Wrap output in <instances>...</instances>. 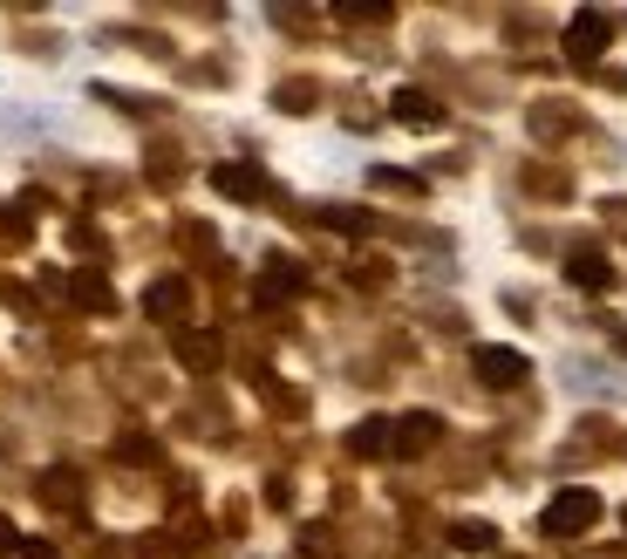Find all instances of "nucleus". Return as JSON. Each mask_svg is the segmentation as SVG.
Wrapping results in <instances>:
<instances>
[{
    "instance_id": "dca6fc26",
    "label": "nucleus",
    "mask_w": 627,
    "mask_h": 559,
    "mask_svg": "<svg viewBox=\"0 0 627 559\" xmlns=\"http://www.w3.org/2000/svg\"><path fill=\"white\" fill-rule=\"evenodd\" d=\"M375 191H423V177H410V171H383V164H375Z\"/></svg>"
},
{
    "instance_id": "f3484780",
    "label": "nucleus",
    "mask_w": 627,
    "mask_h": 559,
    "mask_svg": "<svg viewBox=\"0 0 627 559\" xmlns=\"http://www.w3.org/2000/svg\"><path fill=\"white\" fill-rule=\"evenodd\" d=\"M328 225H335V233H362L368 219H362V212H341V206H335V212H328Z\"/></svg>"
},
{
    "instance_id": "4468645a",
    "label": "nucleus",
    "mask_w": 627,
    "mask_h": 559,
    "mask_svg": "<svg viewBox=\"0 0 627 559\" xmlns=\"http://www.w3.org/2000/svg\"><path fill=\"white\" fill-rule=\"evenodd\" d=\"M41 498H48V505H83V492H75L68 471H48V477H41Z\"/></svg>"
},
{
    "instance_id": "ddd939ff",
    "label": "nucleus",
    "mask_w": 627,
    "mask_h": 559,
    "mask_svg": "<svg viewBox=\"0 0 627 559\" xmlns=\"http://www.w3.org/2000/svg\"><path fill=\"white\" fill-rule=\"evenodd\" d=\"M491 539H498V532H491L485 519H464V525H450V546H457V552H491Z\"/></svg>"
},
{
    "instance_id": "6ab92c4d",
    "label": "nucleus",
    "mask_w": 627,
    "mask_h": 559,
    "mask_svg": "<svg viewBox=\"0 0 627 559\" xmlns=\"http://www.w3.org/2000/svg\"><path fill=\"white\" fill-rule=\"evenodd\" d=\"M21 559H62V552L48 546V539H21Z\"/></svg>"
},
{
    "instance_id": "9d476101",
    "label": "nucleus",
    "mask_w": 627,
    "mask_h": 559,
    "mask_svg": "<svg viewBox=\"0 0 627 559\" xmlns=\"http://www.w3.org/2000/svg\"><path fill=\"white\" fill-rule=\"evenodd\" d=\"M178 362L185 369H218V335H205V327H178Z\"/></svg>"
},
{
    "instance_id": "39448f33",
    "label": "nucleus",
    "mask_w": 627,
    "mask_h": 559,
    "mask_svg": "<svg viewBox=\"0 0 627 559\" xmlns=\"http://www.w3.org/2000/svg\"><path fill=\"white\" fill-rule=\"evenodd\" d=\"M212 191L218 198H266V171L260 164H218L212 171Z\"/></svg>"
},
{
    "instance_id": "0eeeda50",
    "label": "nucleus",
    "mask_w": 627,
    "mask_h": 559,
    "mask_svg": "<svg viewBox=\"0 0 627 559\" xmlns=\"http://www.w3.org/2000/svg\"><path fill=\"white\" fill-rule=\"evenodd\" d=\"M389 116H396V123H410V131H437V123H443V110H437V103H430L423 89H396Z\"/></svg>"
},
{
    "instance_id": "423d86ee",
    "label": "nucleus",
    "mask_w": 627,
    "mask_h": 559,
    "mask_svg": "<svg viewBox=\"0 0 627 559\" xmlns=\"http://www.w3.org/2000/svg\"><path fill=\"white\" fill-rule=\"evenodd\" d=\"M437 437H443V423H437L430 410H410L403 423H396V457H423Z\"/></svg>"
},
{
    "instance_id": "f257e3e1",
    "label": "nucleus",
    "mask_w": 627,
    "mask_h": 559,
    "mask_svg": "<svg viewBox=\"0 0 627 559\" xmlns=\"http://www.w3.org/2000/svg\"><path fill=\"white\" fill-rule=\"evenodd\" d=\"M593 525H600V498L580 492V485L546 505V532H553V539H573V532H593Z\"/></svg>"
},
{
    "instance_id": "20e7f679",
    "label": "nucleus",
    "mask_w": 627,
    "mask_h": 559,
    "mask_svg": "<svg viewBox=\"0 0 627 559\" xmlns=\"http://www.w3.org/2000/svg\"><path fill=\"white\" fill-rule=\"evenodd\" d=\"M566 280H573V287H587V294H607L614 287V266H607V252H600V246H573L566 252Z\"/></svg>"
},
{
    "instance_id": "7ed1b4c3",
    "label": "nucleus",
    "mask_w": 627,
    "mask_h": 559,
    "mask_svg": "<svg viewBox=\"0 0 627 559\" xmlns=\"http://www.w3.org/2000/svg\"><path fill=\"white\" fill-rule=\"evenodd\" d=\"M471 369H478V383H491V389H518L525 375H532V362H525L518 348H478Z\"/></svg>"
},
{
    "instance_id": "1a4fd4ad",
    "label": "nucleus",
    "mask_w": 627,
    "mask_h": 559,
    "mask_svg": "<svg viewBox=\"0 0 627 559\" xmlns=\"http://www.w3.org/2000/svg\"><path fill=\"white\" fill-rule=\"evenodd\" d=\"M68 300H75V308H89V314H110V308H116L110 280H103V273H89V266H83V273L68 280Z\"/></svg>"
},
{
    "instance_id": "2eb2a0df",
    "label": "nucleus",
    "mask_w": 627,
    "mask_h": 559,
    "mask_svg": "<svg viewBox=\"0 0 627 559\" xmlns=\"http://www.w3.org/2000/svg\"><path fill=\"white\" fill-rule=\"evenodd\" d=\"M116 457L123 464H158V444L150 437H116Z\"/></svg>"
},
{
    "instance_id": "6e6552de",
    "label": "nucleus",
    "mask_w": 627,
    "mask_h": 559,
    "mask_svg": "<svg viewBox=\"0 0 627 559\" xmlns=\"http://www.w3.org/2000/svg\"><path fill=\"white\" fill-rule=\"evenodd\" d=\"M348 450H355V457H389V450H396V423L362 417L355 430H348Z\"/></svg>"
},
{
    "instance_id": "9b49d317",
    "label": "nucleus",
    "mask_w": 627,
    "mask_h": 559,
    "mask_svg": "<svg viewBox=\"0 0 627 559\" xmlns=\"http://www.w3.org/2000/svg\"><path fill=\"white\" fill-rule=\"evenodd\" d=\"M143 308L158 314V321H178V314L191 308V287H185V280H158V287L143 294Z\"/></svg>"
},
{
    "instance_id": "f8f14e48",
    "label": "nucleus",
    "mask_w": 627,
    "mask_h": 559,
    "mask_svg": "<svg viewBox=\"0 0 627 559\" xmlns=\"http://www.w3.org/2000/svg\"><path fill=\"white\" fill-rule=\"evenodd\" d=\"M287 294H300V266H293V260H273V266L260 273V300L273 308V300H287Z\"/></svg>"
},
{
    "instance_id": "a211bd4d",
    "label": "nucleus",
    "mask_w": 627,
    "mask_h": 559,
    "mask_svg": "<svg viewBox=\"0 0 627 559\" xmlns=\"http://www.w3.org/2000/svg\"><path fill=\"white\" fill-rule=\"evenodd\" d=\"M8 552H21V532H14V519H8V512H0V559H8Z\"/></svg>"
},
{
    "instance_id": "f03ea898",
    "label": "nucleus",
    "mask_w": 627,
    "mask_h": 559,
    "mask_svg": "<svg viewBox=\"0 0 627 559\" xmlns=\"http://www.w3.org/2000/svg\"><path fill=\"white\" fill-rule=\"evenodd\" d=\"M607 41H614V21L600 14V8H580V14L566 21V55L573 62H600V48H607Z\"/></svg>"
}]
</instances>
